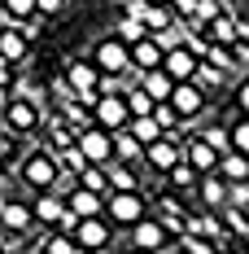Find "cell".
Returning <instances> with one entry per match:
<instances>
[{
	"label": "cell",
	"instance_id": "3",
	"mask_svg": "<svg viewBox=\"0 0 249 254\" xmlns=\"http://www.w3.org/2000/svg\"><path fill=\"white\" fill-rule=\"evenodd\" d=\"M88 57H92V66L100 75H127L131 70V44L118 40V35H100L97 44L88 49Z\"/></svg>",
	"mask_w": 249,
	"mask_h": 254
},
{
	"label": "cell",
	"instance_id": "39",
	"mask_svg": "<svg viewBox=\"0 0 249 254\" xmlns=\"http://www.w3.org/2000/svg\"><path fill=\"white\" fill-rule=\"evenodd\" d=\"M201 136H205V140H210V145H214L219 153L232 149V127H223V123H210L205 131H201Z\"/></svg>",
	"mask_w": 249,
	"mask_h": 254
},
{
	"label": "cell",
	"instance_id": "25",
	"mask_svg": "<svg viewBox=\"0 0 249 254\" xmlns=\"http://www.w3.org/2000/svg\"><path fill=\"white\" fill-rule=\"evenodd\" d=\"M140 180L131 171V162H109V193H136Z\"/></svg>",
	"mask_w": 249,
	"mask_h": 254
},
{
	"label": "cell",
	"instance_id": "24",
	"mask_svg": "<svg viewBox=\"0 0 249 254\" xmlns=\"http://www.w3.org/2000/svg\"><path fill=\"white\" fill-rule=\"evenodd\" d=\"M205 40L210 44H236V13H219L205 26Z\"/></svg>",
	"mask_w": 249,
	"mask_h": 254
},
{
	"label": "cell",
	"instance_id": "46",
	"mask_svg": "<svg viewBox=\"0 0 249 254\" xmlns=\"http://www.w3.org/2000/svg\"><path fill=\"white\" fill-rule=\"evenodd\" d=\"M131 254H157V250H131Z\"/></svg>",
	"mask_w": 249,
	"mask_h": 254
},
{
	"label": "cell",
	"instance_id": "38",
	"mask_svg": "<svg viewBox=\"0 0 249 254\" xmlns=\"http://www.w3.org/2000/svg\"><path fill=\"white\" fill-rule=\"evenodd\" d=\"M171 22H175L171 4H149V13H145V26H149V31H166Z\"/></svg>",
	"mask_w": 249,
	"mask_h": 254
},
{
	"label": "cell",
	"instance_id": "45",
	"mask_svg": "<svg viewBox=\"0 0 249 254\" xmlns=\"http://www.w3.org/2000/svg\"><path fill=\"white\" fill-rule=\"evenodd\" d=\"M35 4H40V18H49V13H61L66 0H35Z\"/></svg>",
	"mask_w": 249,
	"mask_h": 254
},
{
	"label": "cell",
	"instance_id": "16",
	"mask_svg": "<svg viewBox=\"0 0 249 254\" xmlns=\"http://www.w3.org/2000/svg\"><path fill=\"white\" fill-rule=\"evenodd\" d=\"M66 206L75 210L79 219H92V215H105V193H92V189L75 184V189L66 193Z\"/></svg>",
	"mask_w": 249,
	"mask_h": 254
},
{
	"label": "cell",
	"instance_id": "32",
	"mask_svg": "<svg viewBox=\"0 0 249 254\" xmlns=\"http://www.w3.org/2000/svg\"><path fill=\"white\" fill-rule=\"evenodd\" d=\"M114 35H118V40H127V44H140V40H145V35H153V31H149L145 22H140V18L123 13V18H118V31H114Z\"/></svg>",
	"mask_w": 249,
	"mask_h": 254
},
{
	"label": "cell",
	"instance_id": "19",
	"mask_svg": "<svg viewBox=\"0 0 249 254\" xmlns=\"http://www.w3.org/2000/svg\"><path fill=\"white\" fill-rule=\"evenodd\" d=\"M66 79H70L75 92H83V88H100V70L92 66V57H75V62H66Z\"/></svg>",
	"mask_w": 249,
	"mask_h": 254
},
{
	"label": "cell",
	"instance_id": "35",
	"mask_svg": "<svg viewBox=\"0 0 249 254\" xmlns=\"http://www.w3.org/2000/svg\"><path fill=\"white\" fill-rule=\"evenodd\" d=\"M223 228H227V237H245V232H249V210L223 206Z\"/></svg>",
	"mask_w": 249,
	"mask_h": 254
},
{
	"label": "cell",
	"instance_id": "29",
	"mask_svg": "<svg viewBox=\"0 0 249 254\" xmlns=\"http://www.w3.org/2000/svg\"><path fill=\"white\" fill-rule=\"evenodd\" d=\"M40 254H79V241L70 237V232H61V228H49V232H44Z\"/></svg>",
	"mask_w": 249,
	"mask_h": 254
},
{
	"label": "cell",
	"instance_id": "1",
	"mask_svg": "<svg viewBox=\"0 0 249 254\" xmlns=\"http://www.w3.org/2000/svg\"><path fill=\"white\" fill-rule=\"evenodd\" d=\"M18 176V184H22L26 193H49V189H61V158H57V149L52 145H35V149H26L22 167L13 171Z\"/></svg>",
	"mask_w": 249,
	"mask_h": 254
},
{
	"label": "cell",
	"instance_id": "44",
	"mask_svg": "<svg viewBox=\"0 0 249 254\" xmlns=\"http://www.w3.org/2000/svg\"><path fill=\"white\" fill-rule=\"evenodd\" d=\"M157 206H162V215H188V210L175 202V197H166V193H162V202H157Z\"/></svg>",
	"mask_w": 249,
	"mask_h": 254
},
{
	"label": "cell",
	"instance_id": "52",
	"mask_svg": "<svg viewBox=\"0 0 249 254\" xmlns=\"http://www.w3.org/2000/svg\"><path fill=\"white\" fill-rule=\"evenodd\" d=\"M179 254H184V250H179Z\"/></svg>",
	"mask_w": 249,
	"mask_h": 254
},
{
	"label": "cell",
	"instance_id": "12",
	"mask_svg": "<svg viewBox=\"0 0 249 254\" xmlns=\"http://www.w3.org/2000/svg\"><path fill=\"white\" fill-rule=\"evenodd\" d=\"M205 97H210V92H205V88H197L193 79H184V83H175V88H171V105L179 110V119H184V123L201 119V110H205Z\"/></svg>",
	"mask_w": 249,
	"mask_h": 254
},
{
	"label": "cell",
	"instance_id": "23",
	"mask_svg": "<svg viewBox=\"0 0 249 254\" xmlns=\"http://www.w3.org/2000/svg\"><path fill=\"white\" fill-rule=\"evenodd\" d=\"M197 180H201V171L188 162V158H179L171 171H166V184H171V189H184V193H193V189H197Z\"/></svg>",
	"mask_w": 249,
	"mask_h": 254
},
{
	"label": "cell",
	"instance_id": "6",
	"mask_svg": "<svg viewBox=\"0 0 249 254\" xmlns=\"http://www.w3.org/2000/svg\"><path fill=\"white\" fill-rule=\"evenodd\" d=\"M31 228H35L31 202H26V197H13V193H4V197H0V232H4V237H26Z\"/></svg>",
	"mask_w": 249,
	"mask_h": 254
},
{
	"label": "cell",
	"instance_id": "7",
	"mask_svg": "<svg viewBox=\"0 0 249 254\" xmlns=\"http://www.w3.org/2000/svg\"><path fill=\"white\" fill-rule=\"evenodd\" d=\"M166 224H162V215L153 219V215H145V219H136L131 228H127V241H131V250H166Z\"/></svg>",
	"mask_w": 249,
	"mask_h": 254
},
{
	"label": "cell",
	"instance_id": "31",
	"mask_svg": "<svg viewBox=\"0 0 249 254\" xmlns=\"http://www.w3.org/2000/svg\"><path fill=\"white\" fill-rule=\"evenodd\" d=\"M123 97H127V110H131V119H140V114H153V105H157V101L149 97V92H145V88L136 83V79L127 83V92H123Z\"/></svg>",
	"mask_w": 249,
	"mask_h": 254
},
{
	"label": "cell",
	"instance_id": "9",
	"mask_svg": "<svg viewBox=\"0 0 249 254\" xmlns=\"http://www.w3.org/2000/svg\"><path fill=\"white\" fill-rule=\"evenodd\" d=\"M92 123L109 127V131H123L131 123V110H127V97L123 92H105L97 105H92Z\"/></svg>",
	"mask_w": 249,
	"mask_h": 254
},
{
	"label": "cell",
	"instance_id": "5",
	"mask_svg": "<svg viewBox=\"0 0 249 254\" xmlns=\"http://www.w3.org/2000/svg\"><path fill=\"white\" fill-rule=\"evenodd\" d=\"M145 215H149V210H145L140 189H136V193H109V197H105V219H109L114 228H123V232L131 228L136 219H145Z\"/></svg>",
	"mask_w": 249,
	"mask_h": 254
},
{
	"label": "cell",
	"instance_id": "50",
	"mask_svg": "<svg viewBox=\"0 0 249 254\" xmlns=\"http://www.w3.org/2000/svg\"><path fill=\"white\" fill-rule=\"evenodd\" d=\"M245 75H249V62H245Z\"/></svg>",
	"mask_w": 249,
	"mask_h": 254
},
{
	"label": "cell",
	"instance_id": "37",
	"mask_svg": "<svg viewBox=\"0 0 249 254\" xmlns=\"http://www.w3.org/2000/svg\"><path fill=\"white\" fill-rule=\"evenodd\" d=\"M179 241H184V254H219V241H210V237H197V232H184Z\"/></svg>",
	"mask_w": 249,
	"mask_h": 254
},
{
	"label": "cell",
	"instance_id": "15",
	"mask_svg": "<svg viewBox=\"0 0 249 254\" xmlns=\"http://www.w3.org/2000/svg\"><path fill=\"white\" fill-rule=\"evenodd\" d=\"M184 158H188L201 176H205V171H219V158H223V153H219V149H214V145H210V140L197 131L193 140H184Z\"/></svg>",
	"mask_w": 249,
	"mask_h": 254
},
{
	"label": "cell",
	"instance_id": "21",
	"mask_svg": "<svg viewBox=\"0 0 249 254\" xmlns=\"http://www.w3.org/2000/svg\"><path fill=\"white\" fill-rule=\"evenodd\" d=\"M31 18H40V4H35V0H0V22L22 26V22H31Z\"/></svg>",
	"mask_w": 249,
	"mask_h": 254
},
{
	"label": "cell",
	"instance_id": "48",
	"mask_svg": "<svg viewBox=\"0 0 249 254\" xmlns=\"http://www.w3.org/2000/svg\"><path fill=\"white\" fill-rule=\"evenodd\" d=\"M0 176H4V162H0Z\"/></svg>",
	"mask_w": 249,
	"mask_h": 254
},
{
	"label": "cell",
	"instance_id": "28",
	"mask_svg": "<svg viewBox=\"0 0 249 254\" xmlns=\"http://www.w3.org/2000/svg\"><path fill=\"white\" fill-rule=\"evenodd\" d=\"M227 79H232L227 70H219L214 62H205V57H201V62H197V75H193V83H197V88H205V92H214V88H223Z\"/></svg>",
	"mask_w": 249,
	"mask_h": 254
},
{
	"label": "cell",
	"instance_id": "43",
	"mask_svg": "<svg viewBox=\"0 0 249 254\" xmlns=\"http://www.w3.org/2000/svg\"><path fill=\"white\" fill-rule=\"evenodd\" d=\"M236 110H241V114H249V75L236 79Z\"/></svg>",
	"mask_w": 249,
	"mask_h": 254
},
{
	"label": "cell",
	"instance_id": "34",
	"mask_svg": "<svg viewBox=\"0 0 249 254\" xmlns=\"http://www.w3.org/2000/svg\"><path fill=\"white\" fill-rule=\"evenodd\" d=\"M153 119L162 123V131H166V136H175V131L184 127V119H179V110H175L171 101H157V105H153Z\"/></svg>",
	"mask_w": 249,
	"mask_h": 254
},
{
	"label": "cell",
	"instance_id": "27",
	"mask_svg": "<svg viewBox=\"0 0 249 254\" xmlns=\"http://www.w3.org/2000/svg\"><path fill=\"white\" fill-rule=\"evenodd\" d=\"M127 131H131L140 145H153V140H162V136H166V131H162V123H157L153 114H140V119H131V123H127Z\"/></svg>",
	"mask_w": 249,
	"mask_h": 254
},
{
	"label": "cell",
	"instance_id": "47",
	"mask_svg": "<svg viewBox=\"0 0 249 254\" xmlns=\"http://www.w3.org/2000/svg\"><path fill=\"white\" fill-rule=\"evenodd\" d=\"M153 4H171V0H153Z\"/></svg>",
	"mask_w": 249,
	"mask_h": 254
},
{
	"label": "cell",
	"instance_id": "49",
	"mask_svg": "<svg viewBox=\"0 0 249 254\" xmlns=\"http://www.w3.org/2000/svg\"><path fill=\"white\" fill-rule=\"evenodd\" d=\"M79 254H92V250H79Z\"/></svg>",
	"mask_w": 249,
	"mask_h": 254
},
{
	"label": "cell",
	"instance_id": "18",
	"mask_svg": "<svg viewBox=\"0 0 249 254\" xmlns=\"http://www.w3.org/2000/svg\"><path fill=\"white\" fill-rule=\"evenodd\" d=\"M31 53V35H22L13 22H0V57L4 62H26Z\"/></svg>",
	"mask_w": 249,
	"mask_h": 254
},
{
	"label": "cell",
	"instance_id": "33",
	"mask_svg": "<svg viewBox=\"0 0 249 254\" xmlns=\"http://www.w3.org/2000/svg\"><path fill=\"white\" fill-rule=\"evenodd\" d=\"M219 13H227L223 9V0H197V18H193V31H205V26L214 22V18H219Z\"/></svg>",
	"mask_w": 249,
	"mask_h": 254
},
{
	"label": "cell",
	"instance_id": "22",
	"mask_svg": "<svg viewBox=\"0 0 249 254\" xmlns=\"http://www.w3.org/2000/svg\"><path fill=\"white\" fill-rule=\"evenodd\" d=\"M219 176L232 184V180H249V153L241 149H227L223 158H219Z\"/></svg>",
	"mask_w": 249,
	"mask_h": 254
},
{
	"label": "cell",
	"instance_id": "42",
	"mask_svg": "<svg viewBox=\"0 0 249 254\" xmlns=\"http://www.w3.org/2000/svg\"><path fill=\"white\" fill-rule=\"evenodd\" d=\"M171 13L184 18V22H193V18H197V0H171Z\"/></svg>",
	"mask_w": 249,
	"mask_h": 254
},
{
	"label": "cell",
	"instance_id": "40",
	"mask_svg": "<svg viewBox=\"0 0 249 254\" xmlns=\"http://www.w3.org/2000/svg\"><path fill=\"white\" fill-rule=\"evenodd\" d=\"M227 206L249 210V180H232V184H227Z\"/></svg>",
	"mask_w": 249,
	"mask_h": 254
},
{
	"label": "cell",
	"instance_id": "11",
	"mask_svg": "<svg viewBox=\"0 0 249 254\" xmlns=\"http://www.w3.org/2000/svg\"><path fill=\"white\" fill-rule=\"evenodd\" d=\"M31 215H35V228H57L61 215H66V193H31Z\"/></svg>",
	"mask_w": 249,
	"mask_h": 254
},
{
	"label": "cell",
	"instance_id": "41",
	"mask_svg": "<svg viewBox=\"0 0 249 254\" xmlns=\"http://www.w3.org/2000/svg\"><path fill=\"white\" fill-rule=\"evenodd\" d=\"M232 149L249 153V114L241 119V123H232Z\"/></svg>",
	"mask_w": 249,
	"mask_h": 254
},
{
	"label": "cell",
	"instance_id": "14",
	"mask_svg": "<svg viewBox=\"0 0 249 254\" xmlns=\"http://www.w3.org/2000/svg\"><path fill=\"white\" fill-rule=\"evenodd\" d=\"M193 193H197V202L205 206V210H223V206H227V180L219 176V171H205V176L197 180Z\"/></svg>",
	"mask_w": 249,
	"mask_h": 254
},
{
	"label": "cell",
	"instance_id": "17",
	"mask_svg": "<svg viewBox=\"0 0 249 254\" xmlns=\"http://www.w3.org/2000/svg\"><path fill=\"white\" fill-rule=\"evenodd\" d=\"M162 62H166V49H162L153 35H145L140 44H131V70H136V75H140V70H157Z\"/></svg>",
	"mask_w": 249,
	"mask_h": 254
},
{
	"label": "cell",
	"instance_id": "20",
	"mask_svg": "<svg viewBox=\"0 0 249 254\" xmlns=\"http://www.w3.org/2000/svg\"><path fill=\"white\" fill-rule=\"evenodd\" d=\"M136 83H140V88L149 92L153 101H171V88H175V79L166 75L162 66H157V70H140V75H136Z\"/></svg>",
	"mask_w": 249,
	"mask_h": 254
},
{
	"label": "cell",
	"instance_id": "30",
	"mask_svg": "<svg viewBox=\"0 0 249 254\" xmlns=\"http://www.w3.org/2000/svg\"><path fill=\"white\" fill-rule=\"evenodd\" d=\"M79 184H83V189H92V193H105V197H109V167L88 162V167L79 171Z\"/></svg>",
	"mask_w": 249,
	"mask_h": 254
},
{
	"label": "cell",
	"instance_id": "13",
	"mask_svg": "<svg viewBox=\"0 0 249 254\" xmlns=\"http://www.w3.org/2000/svg\"><path fill=\"white\" fill-rule=\"evenodd\" d=\"M197 53L188 49V44H175V49H166V62H162V70L175 79V83H184V79H193L197 75Z\"/></svg>",
	"mask_w": 249,
	"mask_h": 254
},
{
	"label": "cell",
	"instance_id": "4",
	"mask_svg": "<svg viewBox=\"0 0 249 254\" xmlns=\"http://www.w3.org/2000/svg\"><path fill=\"white\" fill-rule=\"evenodd\" d=\"M79 149H83V158H88V162H100V167L118 162L114 131H109V127H100V123H92V127H83V131H79Z\"/></svg>",
	"mask_w": 249,
	"mask_h": 254
},
{
	"label": "cell",
	"instance_id": "2",
	"mask_svg": "<svg viewBox=\"0 0 249 254\" xmlns=\"http://www.w3.org/2000/svg\"><path fill=\"white\" fill-rule=\"evenodd\" d=\"M44 123H49V110L40 101H26V97H18V101H9L0 110V127L9 136H35Z\"/></svg>",
	"mask_w": 249,
	"mask_h": 254
},
{
	"label": "cell",
	"instance_id": "51",
	"mask_svg": "<svg viewBox=\"0 0 249 254\" xmlns=\"http://www.w3.org/2000/svg\"><path fill=\"white\" fill-rule=\"evenodd\" d=\"M0 254H4V250H0Z\"/></svg>",
	"mask_w": 249,
	"mask_h": 254
},
{
	"label": "cell",
	"instance_id": "26",
	"mask_svg": "<svg viewBox=\"0 0 249 254\" xmlns=\"http://www.w3.org/2000/svg\"><path fill=\"white\" fill-rule=\"evenodd\" d=\"M114 149H118V162H131V167L145 162V145H140L127 127H123V131H114Z\"/></svg>",
	"mask_w": 249,
	"mask_h": 254
},
{
	"label": "cell",
	"instance_id": "10",
	"mask_svg": "<svg viewBox=\"0 0 249 254\" xmlns=\"http://www.w3.org/2000/svg\"><path fill=\"white\" fill-rule=\"evenodd\" d=\"M179 158H184V140H175V136H162V140L145 145V167H149L153 176H166Z\"/></svg>",
	"mask_w": 249,
	"mask_h": 254
},
{
	"label": "cell",
	"instance_id": "36",
	"mask_svg": "<svg viewBox=\"0 0 249 254\" xmlns=\"http://www.w3.org/2000/svg\"><path fill=\"white\" fill-rule=\"evenodd\" d=\"M57 114H61L70 127H79V131H83V127H92V110H88V105H79V101H75V105H61Z\"/></svg>",
	"mask_w": 249,
	"mask_h": 254
},
{
	"label": "cell",
	"instance_id": "8",
	"mask_svg": "<svg viewBox=\"0 0 249 254\" xmlns=\"http://www.w3.org/2000/svg\"><path fill=\"white\" fill-rule=\"evenodd\" d=\"M75 241H79V250H109V241H114V224L105 219V215H92V219H79V228H75Z\"/></svg>",
	"mask_w": 249,
	"mask_h": 254
}]
</instances>
